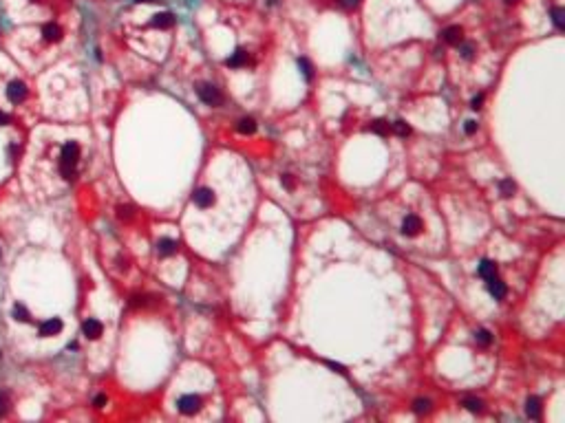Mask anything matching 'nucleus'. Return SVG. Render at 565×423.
<instances>
[{
    "mask_svg": "<svg viewBox=\"0 0 565 423\" xmlns=\"http://www.w3.org/2000/svg\"><path fill=\"white\" fill-rule=\"evenodd\" d=\"M227 66H232V69H236V66H243V64H247V53L245 51H236L234 55L232 57H227V62H225Z\"/></svg>",
    "mask_w": 565,
    "mask_h": 423,
    "instance_id": "obj_20",
    "label": "nucleus"
},
{
    "mask_svg": "<svg viewBox=\"0 0 565 423\" xmlns=\"http://www.w3.org/2000/svg\"><path fill=\"white\" fill-rule=\"evenodd\" d=\"M7 412V397H5V392H0V417Z\"/></svg>",
    "mask_w": 565,
    "mask_h": 423,
    "instance_id": "obj_31",
    "label": "nucleus"
},
{
    "mask_svg": "<svg viewBox=\"0 0 565 423\" xmlns=\"http://www.w3.org/2000/svg\"><path fill=\"white\" fill-rule=\"evenodd\" d=\"M80 159V145L75 141H69L62 145V154H60V172L64 179H71L75 174V165Z\"/></svg>",
    "mask_w": 565,
    "mask_h": 423,
    "instance_id": "obj_1",
    "label": "nucleus"
},
{
    "mask_svg": "<svg viewBox=\"0 0 565 423\" xmlns=\"http://www.w3.org/2000/svg\"><path fill=\"white\" fill-rule=\"evenodd\" d=\"M475 339L481 344V346H490V342H492V335H490V330L479 329V330L475 333Z\"/></svg>",
    "mask_w": 565,
    "mask_h": 423,
    "instance_id": "obj_24",
    "label": "nucleus"
},
{
    "mask_svg": "<svg viewBox=\"0 0 565 423\" xmlns=\"http://www.w3.org/2000/svg\"><path fill=\"white\" fill-rule=\"evenodd\" d=\"M7 97H9L14 104H20V101L27 99V86L23 82H11L9 88H7Z\"/></svg>",
    "mask_w": 565,
    "mask_h": 423,
    "instance_id": "obj_6",
    "label": "nucleus"
},
{
    "mask_svg": "<svg viewBox=\"0 0 565 423\" xmlns=\"http://www.w3.org/2000/svg\"><path fill=\"white\" fill-rule=\"evenodd\" d=\"M464 405H466V410H470V412H481V410H484V403H481L479 399H472V397H466V399H464Z\"/></svg>",
    "mask_w": 565,
    "mask_h": 423,
    "instance_id": "obj_25",
    "label": "nucleus"
},
{
    "mask_svg": "<svg viewBox=\"0 0 565 423\" xmlns=\"http://www.w3.org/2000/svg\"><path fill=\"white\" fill-rule=\"evenodd\" d=\"M550 16H552V22H554V26L559 31L565 29V11L561 7H552L550 9Z\"/></svg>",
    "mask_w": 565,
    "mask_h": 423,
    "instance_id": "obj_18",
    "label": "nucleus"
},
{
    "mask_svg": "<svg viewBox=\"0 0 565 423\" xmlns=\"http://www.w3.org/2000/svg\"><path fill=\"white\" fill-rule=\"evenodd\" d=\"M519 0H506V4H516Z\"/></svg>",
    "mask_w": 565,
    "mask_h": 423,
    "instance_id": "obj_37",
    "label": "nucleus"
},
{
    "mask_svg": "<svg viewBox=\"0 0 565 423\" xmlns=\"http://www.w3.org/2000/svg\"><path fill=\"white\" fill-rule=\"evenodd\" d=\"M515 189H516V185H515V181H512V179H501V181H499V192H501V196L510 198L512 194H515Z\"/></svg>",
    "mask_w": 565,
    "mask_h": 423,
    "instance_id": "obj_19",
    "label": "nucleus"
},
{
    "mask_svg": "<svg viewBox=\"0 0 565 423\" xmlns=\"http://www.w3.org/2000/svg\"><path fill=\"white\" fill-rule=\"evenodd\" d=\"M327 364L331 366L334 370H338V373H344V366H340V364H334V361H327Z\"/></svg>",
    "mask_w": 565,
    "mask_h": 423,
    "instance_id": "obj_35",
    "label": "nucleus"
},
{
    "mask_svg": "<svg viewBox=\"0 0 565 423\" xmlns=\"http://www.w3.org/2000/svg\"><path fill=\"white\" fill-rule=\"evenodd\" d=\"M152 24H155L157 29H170V26L174 24V16H172V13H168V11L155 13V16H152Z\"/></svg>",
    "mask_w": 565,
    "mask_h": 423,
    "instance_id": "obj_10",
    "label": "nucleus"
},
{
    "mask_svg": "<svg viewBox=\"0 0 565 423\" xmlns=\"http://www.w3.org/2000/svg\"><path fill=\"white\" fill-rule=\"evenodd\" d=\"M431 408H433V403H431V399H426V397H419V399L413 401V412L415 414H428V412H431Z\"/></svg>",
    "mask_w": 565,
    "mask_h": 423,
    "instance_id": "obj_17",
    "label": "nucleus"
},
{
    "mask_svg": "<svg viewBox=\"0 0 565 423\" xmlns=\"http://www.w3.org/2000/svg\"><path fill=\"white\" fill-rule=\"evenodd\" d=\"M391 128H393V132H395L397 137H406V135L411 132V126L404 121V119H397V121H393Z\"/></svg>",
    "mask_w": 565,
    "mask_h": 423,
    "instance_id": "obj_21",
    "label": "nucleus"
},
{
    "mask_svg": "<svg viewBox=\"0 0 565 423\" xmlns=\"http://www.w3.org/2000/svg\"><path fill=\"white\" fill-rule=\"evenodd\" d=\"M201 397L199 395H181L179 397V401H177V408H179V412L181 414H195V412H199L201 410Z\"/></svg>",
    "mask_w": 565,
    "mask_h": 423,
    "instance_id": "obj_2",
    "label": "nucleus"
},
{
    "mask_svg": "<svg viewBox=\"0 0 565 423\" xmlns=\"http://www.w3.org/2000/svg\"><path fill=\"white\" fill-rule=\"evenodd\" d=\"M93 403H95V408H102V405L106 403V395H98V397L93 399Z\"/></svg>",
    "mask_w": 565,
    "mask_h": 423,
    "instance_id": "obj_33",
    "label": "nucleus"
},
{
    "mask_svg": "<svg viewBox=\"0 0 565 423\" xmlns=\"http://www.w3.org/2000/svg\"><path fill=\"white\" fill-rule=\"evenodd\" d=\"M197 93H199V99L203 101V104H208V106L221 104V93H219V88L212 86V84H199Z\"/></svg>",
    "mask_w": 565,
    "mask_h": 423,
    "instance_id": "obj_3",
    "label": "nucleus"
},
{
    "mask_svg": "<svg viewBox=\"0 0 565 423\" xmlns=\"http://www.w3.org/2000/svg\"><path fill=\"white\" fill-rule=\"evenodd\" d=\"M236 130H239L241 135H252V132L256 130V121H254L252 117H243V119H239V123H236Z\"/></svg>",
    "mask_w": 565,
    "mask_h": 423,
    "instance_id": "obj_16",
    "label": "nucleus"
},
{
    "mask_svg": "<svg viewBox=\"0 0 565 423\" xmlns=\"http://www.w3.org/2000/svg\"><path fill=\"white\" fill-rule=\"evenodd\" d=\"M82 330H84L86 337L95 339V337H99V335H102V324H99L98 320H86L84 326H82Z\"/></svg>",
    "mask_w": 565,
    "mask_h": 423,
    "instance_id": "obj_14",
    "label": "nucleus"
},
{
    "mask_svg": "<svg viewBox=\"0 0 565 423\" xmlns=\"http://www.w3.org/2000/svg\"><path fill=\"white\" fill-rule=\"evenodd\" d=\"M477 128H479V126H477L475 119H468V121L464 123V132H466V135H475Z\"/></svg>",
    "mask_w": 565,
    "mask_h": 423,
    "instance_id": "obj_28",
    "label": "nucleus"
},
{
    "mask_svg": "<svg viewBox=\"0 0 565 423\" xmlns=\"http://www.w3.org/2000/svg\"><path fill=\"white\" fill-rule=\"evenodd\" d=\"M7 121H9V117H7V115L2 113V110H0V126H5Z\"/></svg>",
    "mask_w": 565,
    "mask_h": 423,
    "instance_id": "obj_36",
    "label": "nucleus"
},
{
    "mask_svg": "<svg viewBox=\"0 0 565 423\" xmlns=\"http://www.w3.org/2000/svg\"><path fill=\"white\" fill-rule=\"evenodd\" d=\"M11 315H14L18 322H29V311L23 306V304H14V311H11Z\"/></svg>",
    "mask_w": 565,
    "mask_h": 423,
    "instance_id": "obj_23",
    "label": "nucleus"
},
{
    "mask_svg": "<svg viewBox=\"0 0 565 423\" xmlns=\"http://www.w3.org/2000/svg\"><path fill=\"white\" fill-rule=\"evenodd\" d=\"M298 66H300V70H303L305 79H307V82H312V79H314V69H312V64H309L307 57H300V60H298Z\"/></svg>",
    "mask_w": 565,
    "mask_h": 423,
    "instance_id": "obj_22",
    "label": "nucleus"
},
{
    "mask_svg": "<svg viewBox=\"0 0 565 423\" xmlns=\"http://www.w3.org/2000/svg\"><path fill=\"white\" fill-rule=\"evenodd\" d=\"M459 53H462L464 60H470L472 55H475V47L472 44H462V48H459Z\"/></svg>",
    "mask_w": 565,
    "mask_h": 423,
    "instance_id": "obj_27",
    "label": "nucleus"
},
{
    "mask_svg": "<svg viewBox=\"0 0 565 423\" xmlns=\"http://www.w3.org/2000/svg\"><path fill=\"white\" fill-rule=\"evenodd\" d=\"M42 35H45L49 42H55V40L62 38V29H60L55 22H47V24L42 26Z\"/></svg>",
    "mask_w": 565,
    "mask_h": 423,
    "instance_id": "obj_12",
    "label": "nucleus"
},
{
    "mask_svg": "<svg viewBox=\"0 0 565 423\" xmlns=\"http://www.w3.org/2000/svg\"><path fill=\"white\" fill-rule=\"evenodd\" d=\"M283 185H285L287 189H294V179H292V174H283Z\"/></svg>",
    "mask_w": 565,
    "mask_h": 423,
    "instance_id": "obj_30",
    "label": "nucleus"
},
{
    "mask_svg": "<svg viewBox=\"0 0 565 423\" xmlns=\"http://www.w3.org/2000/svg\"><path fill=\"white\" fill-rule=\"evenodd\" d=\"M419 229H422V218L415 214H406L404 220H402V234L404 236H418Z\"/></svg>",
    "mask_w": 565,
    "mask_h": 423,
    "instance_id": "obj_5",
    "label": "nucleus"
},
{
    "mask_svg": "<svg viewBox=\"0 0 565 423\" xmlns=\"http://www.w3.org/2000/svg\"><path fill=\"white\" fill-rule=\"evenodd\" d=\"M192 203H195L199 210H208V207L214 205V192L210 188L195 189V194H192Z\"/></svg>",
    "mask_w": 565,
    "mask_h": 423,
    "instance_id": "obj_4",
    "label": "nucleus"
},
{
    "mask_svg": "<svg viewBox=\"0 0 565 423\" xmlns=\"http://www.w3.org/2000/svg\"><path fill=\"white\" fill-rule=\"evenodd\" d=\"M371 130L378 132V135H387V132H389V123L382 121V119H378V121L371 123Z\"/></svg>",
    "mask_w": 565,
    "mask_h": 423,
    "instance_id": "obj_26",
    "label": "nucleus"
},
{
    "mask_svg": "<svg viewBox=\"0 0 565 423\" xmlns=\"http://www.w3.org/2000/svg\"><path fill=\"white\" fill-rule=\"evenodd\" d=\"M481 104H484V95H475V97H472V101H470V108H472V110H479Z\"/></svg>",
    "mask_w": 565,
    "mask_h": 423,
    "instance_id": "obj_29",
    "label": "nucleus"
},
{
    "mask_svg": "<svg viewBox=\"0 0 565 423\" xmlns=\"http://www.w3.org/2000/svg\"><path fill=\"white\" fill-rule=\"evenodd\" d=\"M479 276L486 278V280H492V278H497V267H494V262H490V260H481V264H479Z\"/></svg>",
    "mask_w": 565,
    "mask_h": 423,
    "instance_id": "obj_15",
    "label": "nucleus"
},
{
    "mask_svg": "<svg viewBox=\"0 0 565 423\" xmlns=\"http://www.w3.org/2000/svg\"><path fill=\"white\" fill-rule=\"evenodd\" d=\"M525 414H528L530 419L541 417V401H539L537 397H528V399H525Z\"/></svg>",
    "mask_w": 565,
    "mask_h": 423,
    "instance_id": "obj_11",
    "label": "nucleus"
},
{
    "mask_svg": "<svg viewBox=\"0 0 565 423\" xmlns=\"http://www.w3.org/2000/svg\"><path fill=\"white\" fill-rule=\"evenodd\" d=\"M120 216H122V218H128V216H130V207H120Z\"/></svg>",
    "mask_w": 565,
    "mask_h": 423,
    "instance_id": "obj_34",
    "label": "nucleus"
},
{
    "mask_svg": "<svg viewBox=\"0 0 565 423\" xmlns=\"http://www.w3.org/2000/svg\"><path fill=\"white\" fill-rule=\"evenodd\" d=\"M488 291H490V295H492L494 300H503V298H506V293H508V286H506V282L492 278V280H488Z\"/></svg>",
    "mask_w": 565,
    "mask_h": 423,
    "instance_id": "obj_8",
    "label": "nucleus"
},
{
    "mask_svg": "<svg viewBox=\"0 0 565 423\" xmlns=\"http://www.w3.org/2000/svg\"><path fill=\"white\" fill-rule=\"evenodd\" d=\"M157 251H159V256H172L174 251H177V240H172V238H161V240L157 242Z\"/></svg>",
    "mask_w": 565,
    "mask_h": 423,
    "instance_id": "obj_13",
    "label": "nucleus"
},
{
    "mask_svg": "<svg viewBox=\"0 0 565 423\" xmlns=\"http://www.w3.org/2000/svg\"><path fill=\"white\" fill-rule=\"evenodd\" d=\"M60 330H62V320L60 317H51L40 326V335H58Z\"/></svg>",
    "mask_w": 565,
    "mask_h": 423,
    "instance_id": "obj_9",
    "label": "nucleus"
},
{
    "mask_svg": "<svg viewBox=\"0 0 565 423\" xmlns=\"http://www.w3.org/2000/svg\"><path fill=\"white\" fill-rule=\"evenodd\" d=\"M137 2H152V0H137Z\"/></svg>",
    "mask_w": 565,
    "mask_h": 423,
    "instance_id": "obj_38",
    "label": "nucleus"
},
{
    "mask_svg": "<svg viewBox=\"0 0 565 423\" xmlns=\"http://www.w3.org/2000/svg\"><path fill=\"white\" fill-rule=\"evenodd\" d=\"M442 38H444V42H448V44H462V40H464V29H462V26H457V24L446 26L444 33H442Z\"/></svg>",
    "mask_w": 565,
    "mask_h": 423,
    "instance_id": "obj_7",
    "label": "nucleus"
},
{
    "mask_svg": "<svg viewBox=\"0 0 565 423\" xmlns=\"http://www.w3.org/2000/svg\"><path fill=\"white\" fill-rule=\"evenodd\" d=\"M340 4H343L344 9H353V7L360 4V0H340Z\"/></svg>",
    "mask_w": 565,
    "mask_h": 423,
    "instance_id": "obj_32",
    "label": "nucleus"
}]
</instances>
